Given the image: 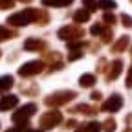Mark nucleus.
Listing matches in <instances>:
<instances>
[{
    "label": "nucleus",
    "mask_w": 132,
    "mask_h": 132,
    "mask_svg": "<svg viewBox=\"0 0 132 132\" xmlns=\"http://www.w3.org/2000/svg\"><path fill=\"white\" fill-rule=\"evenodd\" d=\"M39 11L37 9H24V11H19V13H15L11 15L9 19H7V24L9 26H15V28H20V26H26L33 20H37L39 19Z\"/></svg>",
    "instance_id": "f257e3e1"
},
{
    "label": "nucleus",
    "mask_w": 132,
    "mask_h": 132,
    "mask_svg": "<svg viewBox=\"0 0 132 132\" xmlns=\"http://www.w3.org/2000/svg\"><path fill=\"white\" fill-rule=\"evenodd\" d=\"M35 112H37V105L28 103V105L20 106L19 110H16V112L13 114V121H15L16 125H26V123H28V119H29Z\"/></svg>",
    "instance_id": "f03ea898"
},
{
    "label": "nucleus",
    "mask_w": 132,
    "mask_h": 132,
    "mask_svg": "<svg viewBox=\"0 0 132 132\" xmlns=\"http://www.w3.org/2000/svg\"><path fill=\"white\" fill-rule=\"evenodd\" d=\"M42 62L40 61H29L26 64L20 66V70H19V75L20 77H31V75H37L40 70H42Z\"/></svg>",
    "instance_id": "7ed1b4c3"
},
{
    "label": "nucleus",
    "mask_w": 132,
    "mask_h": 132,
    "mask_svg": "<svg viewBox=\"0 0 132 132\" xmlns=\"http://www.w3.org/2000/svg\"><path fill=\"white\" fill-rule=\"evenodd\" d=\"M73 97H75L73 92H59V94H53V95L46 97V105L59 106V105H64L66 101H70V99H73Z\"/></svg>",
    "instance_id": "20e7f679"
},
{
    "label": "nucleus",
    "mask_w": 132,
    "mask_h": 132,
    "mask_svg": "<svg viewBox=\"0 0 132 132\" xmlns=\"http://www.w3.org/2000/svg\"><path fill=\"white\" fill-rule=\"evenodd\" d=\"M62 119V116L55 110V112H46L40 118V128H53L55 125H59Z\"/></svg>",
    "instance_id": "39448f33"
},
{
    "label": "nucleus",
    "mask_w": 132,
    "mask_h": 132,
    "mask_svg": "<svg viewBox=\"0 0 132 132\" xmlns=\"http://www.w3.org/2000/svg\"><path fill=\"white\" fill-rule=\"evenodd\" d=\"M121 105H123V99H121V95H118V94H114V95H110L106 101L103 103V110L105 112H118L119 108H121Z\"/></svg>",
    "instance_id": "423d86ee"
},
{
    "label": "nucleus",
    "mask_w": 132,
    "mask_h": 132,
    "mask_svg": "<svg viewBox=\"0 0 132 132\" xmlns=\"http://www.w3.org/2000/svg\"><path fill=\"white\" fill-rule=\"evenodd\" d=\"M59 37L61 39H79L82 37V31L79 28H72V26H66L59 31Z\"/></svg>",
    "instance_id": "0eeeda50"
},
{
    "label": "nucleus",
    "mask_w": 132,
    "mask_h": 132,
    "mask_svg": "<svg viewBox=\"0 0 132 132\" xmlns=\"http://www.w3.org/2000/svg\"><path fill=\"white\" fill-rule=\"evenodd\" d=\"M16 105H19V97H16V95H4L2 99H0V110H2V112L11 110Z\"/></svg>",
    "instance_id": "6e6552de"
},
{
    "label": "nucleus",
    "mask_w": 132,
    "mask_h": 132,
    "mask_svg": "<svg viewBox=\"0 0 132 132\" xmlns=\"http://www.w3.org/2000/svg\"><path fill=\"white\" fill-rule=\"evenodd\" d=\"M46 46L44 40H39V39H28L24 42V48L28 50V52H37V50H42Z\"/></svg>",
    "instance_id": "1a4fd4ad"
},
{
    "label": "nucleus",
    "mask_w": 132,
    "mask_h": 132,
    "mask_svg": "<svg viewBox=\"0 0 132 132\" xmlns=\"http://www.w3.org/2000/svg\"><path fill=\"white\" fill-rule=\"evenodd\" d=\"M11 86H13V77L11 75H2V77H0V94L9 90Z\"/></svg>",
    "instance_id": "9d476101"
},
{
    "label": "nucleus",
    "mask_w": 132,
    "mask_h": 132,
    "mask_svg": "<svg viewBox=\"0 0 132 132\" xmlns=\"http://www.w3.org/2000/svg\"><path fill=\"white\" fill-rule=\"evenodd\" d=\"M73 0H42L44 6H52V7H62V6H68L72 4Z\"/></svg>",
    "instance_id": "9b49d317"
},
{
    "label": "nucleus",
    "mask_w": 132,
    "mask_h": 132,
    "mask_svg": "<svg viewBox=\"0 0 132 132\" xmlns=\"http://www.w3.org/2000/svg\"><path fill=\"white\" fill-rule=\"evenodd\" d=\"M121 68H123V62H121V61H114V64H112V70H110V75H108V79H116V77L119 75Z\"/></svg>",
    "instance_id": "f8f14e48"
},
{
    "label": "nucleus",
    "mask_w": 132,
    "mask_h": 132,
    "mask_svg": "<svg viewBox=\"0 0 132 132\" xmlns=\"http://www.w3.org/2000/svg\"><path fill=\"white\" fill-rule=\"evenodd\" d=\"M79 82H81V86H92L94 82H95V77L92 73H85V75L79 79Z\"/></svg>",
    "instance_id": "ddd939ff"
},
{
    "label": "nucleus",
    "mask_w": 132,
    "mask_h": 132,
    "mask_svg": "<svg viewBox=\"0 0 132 132\" xmlns=\"http://www.w3.org/2000/svg\"><path fill=\"white\" fill-rule=\"evenodd\" d=\"M73 19H75V22H86V20L90 19V13H88L86 9H81V11H77V13L73 15Z\"/></svg>",
    "instance_id": "4468645a"
},
{
    "label": "nucleus",
    "mask_w": 132,
    "mask_h": 132,
    "mask_svg": "<svg viewBox=\"0 0 132 132\" xmlns=\"http://www.w3.org/2000/svg\"><path fill=\"white\" fill-rule=\"evenodd\" d=\"M127 44H128V39L127 37H121L118 42L114 44V48H112V52H123V50L127 48Z\"/></svg>",
    "instance_id": "2eb2a0df"
},
{
    "label": "nucleus",
    "mask_w": 132,
    "mask_h": 132,
    "mask_svg": "<svg viewBox=\"0 0 132 132\" xmlns=\"http://www.w3.org/2000/svg\"><path fill=\"white\" fill-rule=\"evenodd\" d=\"M82 130H85V132H99V130H101V125L95 123V121H92V123H88V125L82 127Z\"/></svg>",
    "instance_id": "dca6fc26"
},
{
    "label": "nucleus",
    "mask_w": 132,
    "mask_h": 132,
    "mask_svg": "<svg viewBox=\"0 0 132 132\" xmlns=\"http://www.w3.org/2000/svg\"><path fill=\"white\" fill-rule=\"evenodd\" d=\"M9 37H15V33H13V31H9V29H7V28H4V26H0V42L6 40V39H9Z\"/></svg>",
    "instance_id": "f3484780"
},
{
    "label": "nucleus",
    "mask_w": 132,
    "mask_h": 132,
    "mask_svg": "<svg viewBox=\"0 0 132 132\" xmlns=\"http://www.w3.org/2000/svg\"><path fill=\"white\" fill-rule=\"evenodd\" d=\"M97 6H101L105 9H114L116 7V2H112V0H97Z\"/></svg>",
    "instance_id": "a211bd4d"
},
{
    "label": "nucleus",
    "mask_w": 132,
    "mask_h": 132,
    "mask_svg": "<svg viewBox=\"0 0 132 132\" xmlns=\"http://www.w3.org/2000/svg\"><path fill=\"white\" fill-rule=\"evenodd\" d=\"M13 4H15V0H0V9H9V7H13Z\"/></svg>",
    "instance_id": "6ab92c4d"
},
{
    "label": "nucleus",
    "mask_w": 132,
    "mask_h": 132,
    "mask_svg": "<svg viewBox=\"0 0 132 132\" xmlns=\"http://www.w3.org/2000/svg\"><path fill=\"white\" fill-rule=\"evenodd\" d=\"M103 128H105L106 132H112V130L116 128V121H114V119H108V121L103 125Z\"/></svg>",
    "instance_id": "aec40b11"
},
{
    "label": "nucleus",
    "mask_w": 132,
    "mask_h": 132,
    "mask_svg": "<svg viewBox=\"0 0 132 132\" xmlns=\"http://www.w3.org/2000/svg\"><path fill=\"white\" fill-rule=\"evenodd\" d=\"M82 2L86 4V7H88L90 11H92V9H95V6H97V4H95V0H82Z\"/></svg>",
    "instance_id": "412c9836"
},
{
    "label": "nucleus",
    "mask_w": 132,
    "mask_h": 132,
    "mask_svg": "<svg viewBox=\"0 0 132 132\" xmlns=\"http://www.w3.org/2000/svg\"><path fill=\"white\" fill-rule=\"evenodd\" d=\"M105 22H108V24H114V22H116V19H114V15L106 13V15H105Z\"/></svg>",
    "instance_id": "4be33fe9"
},
{
    "label": "nucleus",
    "mask_w": 132,
    "mask_h": 132,
    "mask_svg": "<svg viewBox=\"0 0 132 132\" xmlns=\"http://www.w3.org/2000/svg\"><path fill=\"white\" fill-rule=\"evenodd\" d=\"M123 24L128 28V26H132V19H130V16H127V15H123Z\"/></svg>",
    "instance_id": "5701e85b"
},
{
    "label": "nucleus",
    "mask_w": 132,
    "mask_h": 132,
    "mask_svg": "<svg viewBox=\"0 0 132 132\" xmlns=\"http://www.w3.org/2000/svg\"><path fill=\"white\" fill-rule=\"evenodd\" d=\"M127 86H132V68L128 72V77H127Z\"/></svg>",
    "instance_id": "b1692460"
},
{
    "label": "nucleus",
    "mask_w": 132,
    "mask_h": 132,
    "mask_svg": "<svg viewBox=\"0 0 132 132\" xmlns=\"http://www.w3.org/2000/svg\"><path fill=\"white\" fill-rule=\"evenodd\" d=\"M19 132H40V130H31V128H22V127H19Z\"/></svg>",
    "instance_id": "393cba45"
},
{
    "label": "nucleus",
    "mask_w": 132,
    "mask_h": 132,
    "mask_svg": "<svg viewBox=\"0 0 132 132\" xmlns=\"http://www.w3.org/2000/svg\"><path fill=\"white\" fill-rule=\"evenodd\" d=\"M6 132H19V128H9V130H6Z\"/></svg>",
    "instance_id": "a878e982"
},
{
    "label": "nucleus",
    "mask_w": 132,
    "mask_h": 132,
    "mask_svg": "<svg viewBox=\"0 0 132 132\" xmlns=\"http://www.w3.org/2000/svg\"><path fill=\"white\" fill-rule=\"evenodd\" d=\"M125 132H132V130H130V128H127V130H125Z\"/></svg>",
    "instance_id": "bb28decb"
}]
</instances>
